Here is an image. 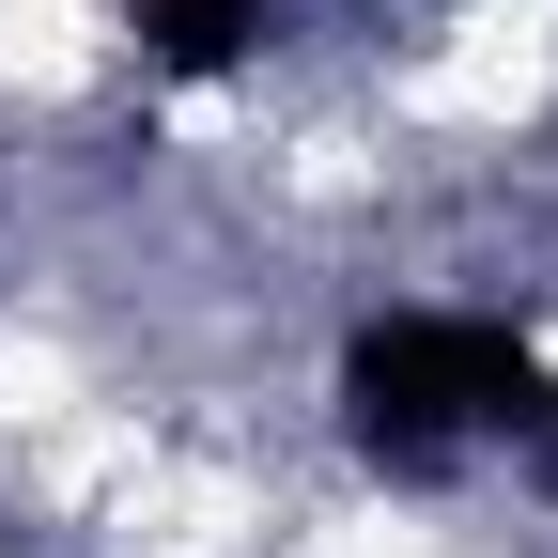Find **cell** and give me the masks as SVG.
<instances>
[{
	"instance_id": "1",
	"label": "cell",
	"mask_w": 558,
	"mask_h": 558,
	"mask_svg": "<svg viewBox=\"0 0 558 558\" xmlns=\"http://www.w3.org/2000/svg\"><path fill=\"white\" fill-rule=\"evenodd\" d=\"M341 435H357L373 481L435 497L481 450H543L558 435V357L512 341L497 311H388L341 341Z\"/></svg>"
},
{
	"instance_id": "2",
	"label": "cell",
	"mask_w": 558,
	"mask_h": 558,
	"mask_svg": "<svg viewBox=\"0 0 558 558\" xmlns=\"http://www.w3.org/2000/svg\"><path fill=\"white\" fill-rule=\"evenodd\" d=\"M295 16V0H124V32L156 78H233V62H264V32Z\"/></svg>"
},
{
	"instance_id": "3",
	"label": "cell",
	"mask_w": 558,
	"mask_h": 558,
	"mask_svg": "<svg viewBox=\"0 0 558 558\" xmlns=\"http://www.w3.org/2000/svg\"><path fill=\"white\" fill-rule=\"evenodd\" d=\"M527 481H543V497H558V435H543V450H527Z\"/></svg>"
}]
</instances>
